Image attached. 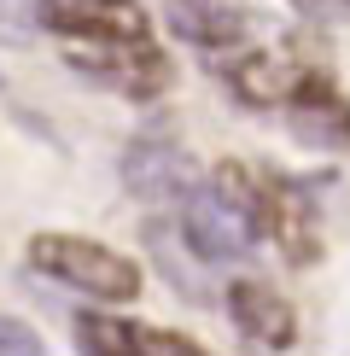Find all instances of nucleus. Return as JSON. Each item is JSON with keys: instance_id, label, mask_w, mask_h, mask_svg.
Here are the masks:
<instances>
[{"instance_id": "nucleus-1", "label": "nucleus", "mask_w": 350, "mask_h": 356, "mask_svg": "<svg viewBox=\"0 0 350 356\" xmlns=\"http://www.w3.org/2000/svg\"><path fill=\"white\" fill-rule=\"evenodd\" d=\"M210 187L240 204V211L251 216V228L281 245L286 263H310L315 257V216H310V199H303L298 181H286V175H274V170H251V164H216Z\"/></svg>"}, {"instance_id": "nucleus-2", "label": "nucleus", "mask_w": 350, "mask_h": 356, "mask_svg": "<svg viewBox=\"0 0 350 356\" xmlns=\"http://www.w3.org/2000/svg\"><path fill=\"white\" fill-rule=\"evenodd\" d=\"M29 269H41L58 286H76L99 304H128L140 298V269L123 257V251L82 240V234H35L29 240Z\"/></svg>"}, {"instance_id": "nucleus-3", "label": "nucleus", "mask_w": 350, "mask_h": 356, "mask_svg": "<svg viewBox=\"0 0 350 356\" xmlns=\"http://www.w3.org/2000/svg\"><path fill=\"white\" fill-rule=\"evenodd\" d=\"M181 234H187V245H193L204 263H240V257L257 251L251 216L233 199H222L216 187H193L181 199Z\"/></svg>"}, {"instance_id": "nucleus-4", "label": "nucleus", "mask_w": 350, "mask_h": 356, "mask_svg": "<svg viewBox=\"0 0 350 356\" xmlns=\"http://www.w3.org/2000/svg\"><path fill=\"white\" fill-rule=\"evenodd\" d=\"M41 24L70 47H111V41H146V12L135 0H35Z\"/></svg>"}, {"instance_id": "nucleus-5", "label": "nucleus", "mask_w": 350, "mask_h": 356, "mask_svg": "<svg viewBox=\"0 0 350 356\" xmlns=\"http://www.w3.org/2000/svg\"><path fill=\"white\" fill-rule=\"evenodd\" d=\"M70 70L117 88L128 99H152L169 88V58L152 41H111V47H70Z\"/></svg>"}, {"instance_id": "nucleus-6", "label": "nucleus", "mask_w": 350, "mask_h": 356, "mask_svg": "<svg viewBox=\"0 0 350 356\" xmlns=\"http://www.w3.org/2000/svg\"><path fill=\"white\" fill-rule=\"evenodd\" d=\"M123 187L135 193V199H187V193L199 187V164L181 152V146H158V140H140L123 152Z\"/></svg>"}, {"instance_id": "nucleus-7", "label": "nucleus", "mask_w": 350, "mask_h": 356, "mask_svg": "<svg viewBox=\"0 0 350 356\" xmlns=\"http://www.w3.org/2000/svg\"><path fill=\"white\" fill-rule=\"evenodd\" d=\"M286 123H292V135L303 146H315V152H344L350 146V99L310 76L286 99Z\"/></svg>"}, {"instance_id": "nucleus-8", "label": "nucleus", "mask_w": 350, "mask_h": 356, "mask_svg": "<svg viewBox=\"0 0 350 356\" xmlns=\"http://www.w3.org/2000/svg\"><path fill=\"white\" fill-rule=\"evenodd\" d=\"M228 316L240 321L245 339H257V345H269V350H286L292 339H298L292 304L274 286H262V280H233L228 286Z\"/></svg>"}, {"instance_id": "nucleus-9", "label": "nucleus", "mask_w": 350, "mask_h": 356, "mask_svg": "<svg viewBox=\"0 0 350 356\" xmlns=\"http://www.w3.org/2000/svg\"><path fill=\"white\" fill-rule=\"evenodd\" d=\"M303 82H310V70L292 65V58H274V53H245L228 65V88L245 106H286Z\"/></svg>"}, {"instance_id": "nucleus-10", "label": "nucleus", "mask_w": 350, "mask_h": 356, "mask_svg": "<svg viewBox=\"0 0 350 356\" xmlns=\"http://www.w3.org/2000/svg\"><path fill=\"white\" fill-rule=\"evenodd\" d=\"M169 35L193 41V47H233V41L251 35V18L240 6H204V0H169Z\"/></svg>"}, {"instance_id": "nucleus-11", "label": "nucleus", "mask_w": 350, "mask_h": 356, "mask_svg": "<svg viewBox=\"0 0 350 356\" xmlns=\"http://www.w3.org/2000/svg\"><path fill=\"white\" fill-rule=\"evenodd\" d=\"M76 345L82 356H140L135 321H117V316H76Z\"/></svg>"}, {"instance_id": "nucleus-12", "label": "nucleus", "mask_w": 350, "mask_h": 356, "mask_svg": "<svg viewBox=\"0 0 350 356\" xmlns=\"http://www.w3.org/2000/svg\"><path fill=\"white\" fill-rule=\"evenodd\" d=\"M140 339V356H204L187 333H158V327H135Z\"/></svg>"}, {"instance_id": "nucleus-13", "label": "nucleus", "mask_w": 350, "mask_h": 356, "mask_svg": "<svg viewBox=\"0 0 350 356\" xmlns=\"http://www.w3.org/2000/svg\"><path fill=\"white\" fill-rule=\"evenodd\" d=\"M0 356H47V345L35 339V327H24V321L0 316Z\"/></svg>"}, {"instance_id": "nucleus-14", "label": "nucleus", "mask_w": 350, "mask_h": 356, "mask_svg": "<svg viewBox=\"0 0 350 356\" xmlns=\"http://www.w3.org/2000/svg\"><path fill=\"white\" fill-rule=\"evenodd\" d=\"M321 18H350V0H315Z\"/></svg>"}]
</instances>
